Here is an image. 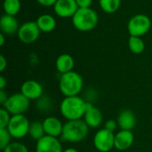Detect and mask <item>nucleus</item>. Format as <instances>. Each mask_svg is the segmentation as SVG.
<instances>
[{"label":"nucleus","instance_id":"obj_13","mask_svg":"<svg viewBox=\"0 0 152 152\" xmlns=\"http://www.w3.org/2000/svg\"><path fill=\"white\" fill-rule=\"evenodd\" d=\"M83 119L89 127L96 128L100 126L102 122V114L97 107L90 102H87L86 110Z\"/></svg>","mask_w":152,"mask_h":152},{"label":"nucleus","instance_id":"obj_8","mask_svg":"<svg viewBox=\"0 0 152 152\" xmlns=\"http://www.w3.org/2000/svg\"><path fill=\"white\" fill-rule=\"evenodd\" d=\"M40 32L41 30L36 21H27L20 26L17 36L21 43L29 45L35 43L38 39Z\"/></svg>","mask_w":152,"mask_h":152},{"label":"nucleus","instance_id":"obj_15","mask_svg":"<svg viewBox=\"0 0 152 152\" xmlns=\"http://www.w3.org/2000/svg\"><path fill=\"white\" fill-rule=\"evenodd\" d=\"M134 142V135L132 131L120 130L115 134V149L124 151L131 148Z\"/></svg>","mask_w":152,"mask_h":152},{"label":"nucleus","instance_id":"obj_11","mask_svg":"<svg viewBox=\"0 0 152 152\" xmlns=\"http://www.w3.org/2000/svg\"><path fill=\"white\" fill-rule=\"evenodd\" d=\"M61 142L56 137L45 135L36 144V152H62Z\"/></svg>","mask_w":152,"mask_h":152},{"label":"nucleus","instance_id":"obj_17","mask_svg":"<svg viewBox=\"0 0 152 152\" xmlns=\"http://www.w3.org/2000/svg\"><path fill=\"white\" fill-rule=\"evenodd\" d=\"M19 23L15 16L4 14L0 18V29L1 33L4 35H12L19 30Z\"/></svg>","mask_w":152,"mask_h":152},{"label":"nucleus","instance_id":"obj_32","mask_svg":"<svg viewBox=\"0 0 152 152\" xmlns=\"http://www.w3.org/2000/svg\"><path fill=\"white\" fill-rule=\"evenodd\" d=\"M7 85V81L4 77H0V90H4L5 86Z\"/></svg>","mask_w":152,"mask_h":152},{"label":"nucleus","instance_id":"obj_31","mask_svg":"<svg viewBox=\"0 0 152 152\" xmlns=\"http://www.w3.org/2000/svg\"><path fill=\"white\" fill-rule=\"evenodd\" d=\"M9 96H7V94L4 92V90H0V104L3 105L8 99Z\"/></svg>","mask_w":152,"mask_h":152},{"label":"nucleus","instance_id":"obj_23","mask_svg":"<svg viewBox=\"0 0 152 152\" xmlns=\"http://www.w3.org/2000/svg\"><path fill=\"white\" fill-rule=\"evenodd\" d=\"M99 4L103 12L107 13H114L119 9L121 0H99Z\"/></svg>","mask_w":152,"mask_h":152},{"label":"nucleus","instance_id":"obj_7","mask_svg":"<svg viewBox=\"0 0 152 152\" xmlns=\"http://www.w3.org/2000/svg\"><path fill=\"white\" fill-rule=\"evenodd\" d=\"M30 123L27 117L23 115L12 116L10 123L7 126V130L14 139H22L28 134Z\"/></svg>","mask_w":152,"mask_h":152},{"label":"nucleus","instance_id":"obj_6","mask_svg":"<svg viewBox=\"0 0 152 152\" xmlns=\"http://www.w3.org/2000/svg\"><path fill=\"white\" fill-rule=\"evenodd\" d=\"M30 100L21 93H16L10 95L7 101L2 105L12 116L23 115L29 108Z\"/></svg>","mask_w":152,"mask_h":152},{"label":"nucleus","instance_id":"obj_12","mask_svg":"<svg viewBox=\"0 0 152 152\" xmlns=\"http://www.w3.org/2000/svg\"><path fill=\"white\" fill-rule=\"evenodd\" d=\"M43 92V86L36 80H27L20 86V93L30 101L40 99Z\"/></svg>","mask_w":152,"mask_h":152},{"label":"nucleus","instance_id":"obj_24","mask_svg":"<svg viewBox=\"0 0 152 152\" xmlns=\"http://www.w3.org/2000/svg\"><path fill=\"white\" fill-rule=\"evenodd\" d=\"M12 138L7 128H0V149L2 151L11 143Z\"/></svg>","mask_w":152,"mask_h":152},{"label":"nucleus","instance_id":"obj_2","mask_svg":"<svg viewBox=\"0 0 152 152\" xmlns=\"http://www.w3.org/2000/svg\"><path fill=\"white\" fill-rule=\"evenodd\" d=\"M89 132V126L84 119L68 120L63 125L61 139L68 142H80L86 139Z\"/></svg>","mask_w":152,"mask_h":152},{"label":"nucleus","instance_id":"obj_28","mask_svg":"<svg viewBox=\"0 0 152 152\" xmlns=\"http://www.w3.org/2000/svg\"><path fill=\"white\" fill-rule=\"evenodd\" d=\"M79 8H88L91 6L93 0H76Z\"/></svg>","mask_w":152,"mask_h":152},{"label":"nucleus","instance_id":"obj_1","mask_svg":"<svg viewBox=\"0 0 152 152\" xmlns=\"http://www.w3.org/2000/svg\"><path fill=\"white\" fill-rule=\"evenodd\" d=\"M87 102L77 96L64 97L60 105V111L63 118L67 120H77L82 119L86 110Z\"/></svg>","mask_w":152,"mask_h":152},{"label":"nucleus","instance_id":"obj_5","mask_svg":"<svg viewBox=\"0 0 152 152\" xmlns=\"http://www.w3.org/2000/svg\"><path fill=\"white\" fill-rule=\"evenodd\" d=\"M151 28V20L149 16L142 13L134 15L127 23V30L132 37H143Z\"/></svg>","mask_w":152,"mask_h":152},{"label":"nucleus","instance_id":"obj_9","mask_svg":"<svg viewBox=\"0 0 152 152\" xmlns=\"http://www.w3.org/2000/svg\"><path fill=\"white\" fill-rule=\"evenodd\" d=\"M94 145L100 152H109L115 148V134L105 128L96 132L94 137Z\"/></svg>","mask_w":152,"mask_h":152},{"label":"nucleus","instance_id":"obj_22","mask_svg":"<svg viewBox=\"0 0 152 152\" xmlns=\"http://www.w3.org/2000/svg\"><path fill=\"white\" fill-rule=\"evenodd\" d=\"M3 8L5 14L15 16L21 8V3L20 0H4Z\"/></svg>","mask_w":152,"mask_h":152},{"label":"nucleus","instance_id":"obj_18","mask_svg":"<svg viewBox=\"0 0 152 152\" xmlns=\"http://www.w3.org/2000/svg\"><path fill=\"white\" fill-rule=\"evenodd\" d=\"M75 61L73 57L69 53H62L58 56L55 61L56 69L61 74H65L73 70Z\"/></svg>","mask_w":152,"mask_h":152},{"label":"nucleus","instance_id":"obj_4","mask_svg":"<svg viewBox=\"0 0 152 152\" xmlns=\"http://www.w3.org/2000/svg\"><path fill=\"white\" fill-rule=\"evenodd\" d=\"M83 77L76 71L72 70L61 75L59 80V88L64 97L78 95L83 89Z\"/></svg>","mask_w":152,"mask_h":152},{"label":"nucleus","instance_id":"obj_19","mask_svg":"<svg viewBox=\"0 0 152 152\" xmlns=\"http://www.w3.org/2000/svg\"><path fill=\"white\" fill-rule=\"evenodd\" d=\"M41 32L48 33L52 32L56 28V20L53 16L45 13L40 15L36 20Z\"/></svg>","mask_w":152,"mask_h":152},{"label":"nucleus","instance_id":"obj_27","mask_svg":"<svg viewBox=\"0 0 152 152\" xmlns=\"http://www.w3.org/2000/svg\"><path fill=\"white\" fill-rule=\"evenodd\" d=\"M118 122L116 120H113V119H110V120H107L104 124V128L111 133H114L116 131V129L118 128Z\"/></svg>","mask_w":152,"mask_h":152},{"label":"nucleus","instance_id":"obj_33","mask_svg":"<svg viewBox=\"0 0 152 152\" xmlns=\"http://www.w3.org/2000/svg\"><path fill=\"white\" fill-rule=\"evenodd\" d=\"M5 42V38H4V34L1 33L0 34V46H3L4 45Z\"/></svg>","mask_w":152,"mask_h":152},{"label":"nucleus","instance_id":"obj_3","mask_svg":"<svg viewBox=\"0 0 152 152\" xmlns=\"http://www.w3.org/2000/svg\"><path fill=\"white\" fill-rule=\"evenodd\" d=\"M71 19L75 28L82 32L93 30L97 26L99 21L97 12L91 7L78 8Z\"/></svg>","mask_w":152,"mask_h":152},{"label":"nucleus","instance_id":"obj_26","mask_svg":"<svg viewBox=\"0 0 152 152\" xmlns=\"http://www.w3.org/2000/svg\"><path fill=\"white\" fill-rule=\"evenodd\" d=\"M11 114L4 109H0V128H7L10 120H11Z\"/></svg>","mask_w":152,"mask_h":152},{"label":"nucleus","instance_id":"obj_25","mask_svg":"<svg viewBox=\"0 0 152 152\" xmlns=\"http://www.w3.org/2000/svg\"><path fill=\"white\" fill-rule=\"evenodd\" d=\"M3 152H28V150L23 143L14 142H11Z\"/></svg>","mask_w":152,"mask_h":152},{"label":"nucleus","instance_id":"obj_34","mask_svg":"<svg viewBox=\"0 0 152 152\" xmlns=\"http://www.w3.org/2000/svg\"><path fill=\"white\" fill-rule=\"evenodd\" d=\"M62 152H78V151L74 148H68V149L64 150Z\"/></svg>","mask_w":152,"mask_h":152},{"label":"nucleus","instance_id":"obj_16","mask_svg":"<svg viewBox=\"0 0 152 152\" xmlns=\"http://www.w3.org/2000/svg\"><path fill=\"white\" fill-rule=\"evenodd\" d=\"M117 122L120 130L132 131L136 126V117L133 111L125 110L118 114Z\"/></svg>","mask_w":152,"mask_h":152},{"label":"nucleus","instance_id":"obj_35","mask_svg":"<svg viewBox=\"0 0 152 152\" xmlns=\"http://www.w3.org/2000/svg\"><path fill=\"white\" fill-rule=\"evenodd\" d=\"M3 1H4V0H3Z\"/></svg>","mask_w":152,"mask_h":152},{"label":"nucleus","instance_id":"obj_30","mask_svg":"<svg viewBox=\"0 0 152 152\" xmlns=\"http://www.w3.org/2000/svg\"><path fill=\"white\" fill-rule=\"evenodd\" d=\"M7 67V60L4 55H0V71L3 72Z\"/></svg>","mask_w":152,"mask_h":152},{"label":"nucleus","instance_id":"obj_10","mask_svg":"<svg viewBox=\"0 0 152 152\" xmlns=\"http://www.w3.org/2000/svg\"><path fill=\"white\" fill-rule=\"evenodd\" d=\"M76 0H57L53 11L61 18H72L78 9Z\"/></svg>","mask_w":152,"mask_h":152},{"label":"nucleus","instance_id":"obj_20","mask_svg":"<svg viewBox=\"0 0 152 152\" xmlns=\"http://www.w3.org/2000/svg\"><path fill=\"white\" fill-rule=\"evenodd\" d=\"M28 134L29 136L36 142L40 140L45 135L44 126H43V122L40 121H34L30 123L29 126V130H28Z\"/></svg>","mask_w":152,"mask_h":152},{"label":"nucleus","instance_id":"obj_29","mask_svg":"<svg viewBox=\"0 0 152 152\" xmlns=\"http://www.w3.org/2000/svg\"><path fill=\"white\" fill-rule=\"evenodd\" d=\"M37 2L45 7H50V6L53 7V5L57 2V0H37Z\"/></svg>","mask_w":152,"mask_h":152},{"label":"nucleus","instance_id":"obj_14","mask_svg":"<svg viewBox=\"0 0 152 152\" xmlns=\"http://www.w3.org/2000/svg\"><path fill=\"white\" fill-rule=\"evenodd\" d=\"M42 122L45 135L56 138L61 135L64 124H62L59 118L55 117H47Z\"/></svg>","mask_w":152,"mask_h":152},{"label":"nucleus","instance_id":"obj_21","mask_svg":"<svg viewBox=\"0 0 152 152\" xmlns=\"http://www.w3.org/2000/svg\"><path fill=\"white\" fill-rule=\"evenodd\" d=\"M128 47L134 54H141L145 49V44L142 37L130 36L128 39Z\"/></svg>","mask_w":152,"mask_h":152}]
</instances>
